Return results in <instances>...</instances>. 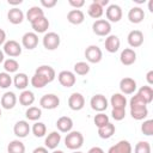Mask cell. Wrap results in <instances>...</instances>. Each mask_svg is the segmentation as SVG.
Wrapping results in <instances>:
<instances>
[{
	"label": "cell",
	"instance_id": "32",
	"mask_svg": "<svg viewBox=\"0 0 153 153\" xmlns=\"http://www.w3.org/2000/svg\"><path fill=\"white\" fill-rule=\"evenodd\" d=\"M7 153H25V145L20 140H12L7 145Z\"/></svg>",
	"mask_w": 153,
	"mask_h": 153
},
{
	"label": "cell",
	"instance_id": "6",
	"mask_svg": "<svg viewBox=\"0 0 153 153\" xmlns=\"http://www.w3.org/2000/svg\"><path fill=\"white\" fill-rule=\"evenodd\" d=\"M39 105H41V108L47 109V110L56 109L60 105V98L56 94H54V93L44 94L39 99Z\"/></svg>",
	"mask_w": 153,
	"mask_h": 153
},
{
	"label": "cell",
	"instance_id": "16",
	"mask_svg": "<svg viewBox=\"0 0 153 153\" xmlns=\"http://www.w3.org/2000/svg\"><path fill=\"white\" fill-rule=\"evenodd\" d=\"M120 61L124 66H130L136 61V53L131 48H126L121 51L120 55Z\"/></svg>",
	"mask_w": 153,
	"mask_h": 153
},
{
	"label": "cell",
	"instance_id": "46",
	"mask_svg": "<svg viewBox=\"0 0 153 153\" xmlns=\"http://www.w3.org/2000/svg\"><path fill=\"white\" fill-rule=\"evenodd\" d=\"M57 4L56 0H41V5L45 8H51Z\"/></svg>",
	"mask_w": 153,
	"mask_h": 153
},
{
	"label": "cell",
	"instance_id": "55",
	"mask_svg": "<svg viewBox=\"0 0 153 153\" xmlns=\"http://www.w3.org/2000/svg\"><path fill=\"white\" fill-rule=\"evenodd\" d=\"M51 153H65V152H63V151H59V149H57V151H56V149H54Z\"/></svg>",
	"mask_w": 153,
	"mask_h": 153
},
{
	"label": "cell",
	"instance_id": "2",
	"mask_svg": "<svg viewBox=\"0 0 153 153\" xmlns=\"http://www.w3.org/2000/svg\"><path fill=\"white\" fill-rule=\"evenodd\" d=\"M82 145H84V135L80 131L71 130L69 133H67L65 137V146L68 149L78 151L79 148H81Z\"/></svg>",
	"mask_w": 153,
	"mask_h": 153
},
{
	"label": "cell",
	"instance_id": "57",
	"mask_svg": "<svg viewBox=\"0 0 153 153\" xmlns=\"http://www.w3.org/2000/svg\"><path fill=\"white\" fill-rule=\"evenodd\" d=\"M0 117H1V109H0Z\"/></svg>",
	"mask_w": 153,
	"mask_h": 153
},
{
	"label": "cell",
	"instance_id": "24",
	"mask_svg": "<svg viewBox=\"0 0 153 153\" xmlns=\"http://www.w3.org/2000/svg\"><path fill=\"white\" fill-rule=\"evenodd\" d=\"M56 127L61 133H69L73 128V120L68 116H61L56 121Z\"/></svg>",
	"mask_w": 153,
	"mask_h": 153
},
{
	"label": "cell",
	"instance_id": "3",
	"mask_svg": "<svg viewBox=\"0 0 153 153\" xmlns=\"http://www.w3.org/2000/svg\"><path fill=\"white\" fill-rule=\"evenodd\" d=\"M42 43H43V47L47 50H55V49L59 48V45L61 43V38L56 32L51 31V32H47L43 36Z\"/></svg>",
	"mask_w": 153,
	"mask_h": 153
},
{
	"label": "cell",
	"instance_id": "13",
	"mask_svg": "<svg viewBox=\"0 0 153 153\" xmlns=\"http://www.w3.org/2000/svg\"><path fill=\"white\" fill-rule=\"evenodd\" d=\"M30 131H31L30 124H29L27 121H24V120L18 121V122L14 124V127H13V133H14V135H16L17 137H19V139L26 137Z\"/></svg>",
	"mask_w": 153,
	"mask_h": 153
},
{
	"label": "cell",
	"instance_id": "49",
	"mask_svg": "<svg viewBox=\"0 0 153 153\" xmlns=\"http://www.w3.org/2000/svg\"><path fill=\"white\" fill-rule=\"evenodd\" d=\"M32 153H49V152H48V148L47 147H36L32 151Z\"/></svg>",
	"mask_w": 153,
	"mask_h": 153
},
{
	"label": "cell",
	"instance_id": "53",
	"mask_svg": "<svg viewBox=\"0 0 153 153\" xmlns=\"http://www.w3.org/2000/svg\"><path fill=\"white\" fill-rule=\"evenodd\" d=\"M4 61H5V54H4V51L0 49V63L4 62Z\"/></svg>",
	"mask_w": 153,
	"mask_h": 153
},
{
	"label": "cell",
	"instance_id": "9",
	"mask_svg": "<svg viewBox=\"0 0 153 153\" xmlns=\"http://www.w3.org/2000/svg\"><path fill=\"white\" fill-rule=\"evenodd\" d=\"M122 8L118 6V5H116V4H111V5H109L108 6V8H106V11H105V16H106V20L110 23V22H112V23H117V22H120L121 19H122Z\"/></svg>",
	"mask_w": 153,
	"mask_h": 153
},
{
	"label": "cell",
	"instance_id": "12",
	"mask_svg": "<svg viewBox=\"0 0 153 153\" xmlns=\"http://www.w3.org/2000/svg\"><path fill=\"white\" fill-rule=\"evenodd\" d=\"M120 90L122 94H133L136 91V81L133 78L126 76L120 81Z\"/></svg>",
	"mask_w": 153,
	"mask_h": 153
},
{
	"label": "cell",
	"instance_id": "28",
	"mask_svg": "<svg viewBox=\"0 0 153 153\" xmlns=\"http://www.w3.org/2000/svg\"><path fill=\"white\" fill-rule=\"evenodd\" d=\"M13 84L18 90H25L29 85V76L25 73H17L13 78Z\"/></svg>",
	"mask_w": 153,
	"mask_h": 153
},
{
	"label": "cell",
	"instance_id": "27",
	"mask_svg": "<svg viewBox=\"0 0 153 153\" xmlns=\"http://www.w3.org/2000/svg\"><path fill=\"white\" fill-rule=\"evenodd\" d=\"M110 104L112 108H120V109H126L127 106V98L122 93H114L110 98Z\"/></svg>",
	"mask_w": 153,
	"mask_h": 153
},
{
	"label": "cell",
	"instance_id": "10",
	"mask_svg": "<svg viewBox=\"0 0 153 153\" xmlns=\"http://www.w3.org/2000/svg\"><path fill=\"white\" fill-rule=\"evenodd\" d=\"M57 80L63 87L68 88V87L74 86V84L76 81V78H75V74L71 71H61L57 75Z\"/></svg>",
	"mask_w": 153,
	"mask_h": 153
},
{
	"label": "cell",
	"instance_id": "21",
	"mask_svg": "<svg viewBox=\"0 0 153 153\" xmlns=\"http://www.w3.org/2000/svg\"><path fill=\"white\" fill-rule=\"evenodd\" d=\"M133 148L129 141L127 140H121L114 146H111L108 151V153H131Z\"/></svg>",
	"mask_w": 153,
	"mask_h": 153
},
{
	"label": "cell",
	"instance_id": "5",
	"mask_svg": "<svg viewBox=\"0 0 153 153\" xmlns=\"http://www.w3.org/2000/svg\"><path fill=\"white\" fill-rule=\"evenodd\" d=\"M85 57L90 63H98L103 59V51L98 45H88L85 49Z\"/></svg>",
	"mask_w": 153,
	"mask_h": 153
},
{
	"label": "cell",
	"instance_id": "47",
	"mask_svg": "<svg viewBox=\"0 0 153 153\" xmlns=\"http://www.w3.org/2000/svg\"><path fill=\"white\" fill-rule=\"evenodd\" d=\"M146 80L148 85H153V71H148L146 74Z\"/></svg>",
	"mask_w": 153,
	"mask_h": 153
},
{
	"label": "cell",
	"instance_id": "11",
	"mask_svg": "<svg viewBox=\"0 0 153 153\" xmlns=\"http://www.w3.org/2000/svg\"><path fill=\"white\" fill-rule=\"evenodd\" d=\"M85 105V98L81 93L79 92H74L69 96L68 98V106L69 109H72L73 111H79L84 108Z\"/></svg>",
	"mask_w": 153,
	"mask_h": 153
},
{
	"label": "cell",
	"instance_id": "43",
	"mask_svg": "<svg viewBox=\"0 0 153 153\" xmlns=\"http://www.w3.org/2000/svg\"><path fill=\"white\" fill-rule=\"evenodd\" d=\"M141 131L147 136L153 135V120L143 121V123L141 124Z\"/></svg>",
	"mask_w": 153,
	"mask_h": 153
},
{
	"label": "cell",
	"instance_id": "54",
	"mask_svg": "<svg viewBox=\"0 0 153 153\" xmlns=\"http://www.w3.org/2000/svg\"><path fill=\"white\" fill-rule=\"evenodd\" d=\"M148 10H149V12H153V0H151L148 2Z\"/></svg>",
	"mask_w": 153,
	"mask_h": 153
},
{
	"label": "cell",
	"instance_id": "23",
	"mask_svg": "<svg viewBox=\"0 0 153 153\" xmlns=\"http://www.w3.org/2000/svg\"><path fill=\"white\" fill-rule=\"evenodd\" d=\"M61 141V134L59 131H51L47 135L44 140V145L48 149H55Z\"/></svg>",
	"mask_w": 153,
	"mask_h": 153
},
{
	"label": "cell",
	"instance_id": "22",
	"mask_svg": "<svg viewBox=\"0 0 153 153\" xmlns=\"http://www.w3.org/2000/svg\"><path fill=\"white\" fill-rule=\"evenodd\" d=\"M145 18V12L141 7L139 6H135V7H131L128 12V19L130 23L133 24H139Z\"/></svg>",
	"mask_w": 153,
	"mask_h": 153
},
{
	"label": "cell",
	"instance_id": "35",
	"mask_svg": "<svg viewBox=\"0 0 153 153\" xmlns=\"http://www.w3.org/2000/svg\"><path fill=\"white\" fill-rule=\"evenodd\" d=\"M25 116H26V118L29 120V121H37V120H39L41 118V116H42V110L39 109V108H37V106H29L27 108V110L25 111Z\"/></svg>",
	"mask_w": 153,
	"mask_h": 153
},
{
	"label": "cell",
	"instance_id": "30",
	"mask_svg": "<svg viewBox=\"0 0 153 153\" xmlns=\"http://www.w3.org/2000/svg\"><path fill=\"white\" fill-rule=\"evenodd\" d=\"M35 102V94L33 92L29 91V90H24L22 91V93L19 94V103L23 106H30L32 105Z\"/></svg>",
	"mask_w": 153,
	"mask_h": 153
},
{
	"label": "cell",
	"instance_id": "37",
	"mask_svg": "<svg viewBox=\"0 0 153 153\" xmlns=\"http://www.w3.org/2000/svg\"><path fill=\"white\" fill-rule=\"evenodd\" d=\"M31 131L36 137H42L47 134V127L43 122H35L31 128Z\"/></svg>",
	"mask_w": 153,
	"mask_h": 153
},
{
	"label": "cell",
	"instance_id": "14",
	"mask_svg": "<svg viewBox=\"0 0 153 153\" xmlns=\"http://www.w3.org/2000/svg\"><path fill=\"white\" fill-rule=\"evenodd\" d=\"M38 44V36L35 32H26L23 35L22 37V45L27 49V50H32L37 47Z\"/></svg>",
	"mask_w": 153,
	"mask_h": 153
},
{
	"label": "cell",
	"instance_id": "25",
	"mask_svg": "<svg viewBox=\"0 0 153 153\" xmlns=\"http://www.w3.org/2000/svg\"><path fill=\"white\" fill-rule=\"evenodd\" d=\"M7 19L10 23L17 25V24H20L23 20H24V13L22 10H19L18 7H13L11 8L8 12H7Z\"/></svg>",
	"mask_w": 153,
	"mask_h": 153
},
{
	"label": "cell",
	"instance_id": "1",
	"mask_svg": "<svg viewBox=\"0 0 153 153\" xmlns=\"http://www.w3.org/2000/svg\"><path fill=\"white\" fill-rule=\"evenodd\" d=\"M130 105V115L134 120L136 121H141L145 120L148 116V109H147V104L145 103V100L136 93L130 98L129 102Z\"/></svg>",
	"mask_w": 153,
	"mask_h": 153
},
{
	"label": "cell",
	"instance_id": "50",
	"mask_svg": "<svg viewBox=\"0 0 153 153\" xmlns=\"http://www.w3.org/2000/svg\"><path fill=\"white\" fill-rule=\"evenodd\" d=\"M5 42H6V32L2 29H0V45L5 44Z\"/></svg>",
	"mask_w": 153,
	"mask_h": 153
},
{
	"label": "cell",
	"instance_id": "45",
	"mask_svg": "<svg viewBox=\"0 0 153 153\" xmlns=\"http://www.w3.org/2000/svg\"><path fill=\"white\" fill-rule=\"evenodd\" d=\"M68 4L72 7H74V10H79L85 5V1L84 0H68Z\"/></svg>",
	"mask_w": 153,
	"mask_h": 153
},
{
	"label": "cell",
	"instance_id": "7",
	"mask_svg": "<svg viewBox=\"0 0 153 153\" xmlns=\"http://www.w3.org/2000/svg\"><path fill=\"white\" fill-rule=\"evenodd\" d=\"M90 105H91V108H92L94 111H97V112H103V111H105V110L108 109L109 102H108V99H106L105 96L98 93V94L92 96V98H91V100H90Z\"/></svg>",
	"mask_w": 153,
	"mask_h": 153
},
{
	"label": "cell",
	"instance_id": "19",
	"mask_svg": "<svg viewBox=\"0 0 153 153\" xmlns=\"http://www.w3.org/2000/svg\"><path fill=\"white\" fill-rule=\"evenodd\" d=\"M120 45H121V41L118 38V36L116 35H109L106 36L105 38V42H104V47H105V50L109 51V53H116L118 49H120Z\"/></svg>",
	"mask_w": 153,
	"mask_h": 153
},
{
	"label": "cell",
	"instance_id": "17",
	"mask_svg": "<svg viewBox=\"0 0 153 153\" xmlns=\"http://www.w3.org/2000/svg\"><path fill=\"white\" fill-rule=\"evenodd\" d=\"M35 73H37V74H39L41 76H43L48 84L51 82V81L55 79V76H56L55 69H54L51 66H48V65H42V66H39V67L36 69Z\"/></svg>",
	"mask_w": 153,
	"mask_h": 153
},
{
	"label": "cell",
	"instance_id": "40",
	"mask_svg": "<svg viewBox=\"0 0 153 153\" xmlns=\"http://www.w3.org/2000/svg\"><path fill=\"white\" fill-rule=\"evenodd\" d=\"M93 122H94V124H96L98 128L104 127L105 124H108V123H109V116H108V115H105L104 112H98V114L94 116Z\"/></svg>",
	"mask_w": 153,
	"mask_h": 153
},
{
	"label": "cell",
	"instance_id": "31",
	"mask_svg": "<svg viewBox=\"0 0 153 153\" xmlns=\"http://www.w3.org/2000/svg\"><path fill=\"white\" fill-rule=\"evenodd\" d=\"M115 131H116V127H115V124H112L110 122L108 124H105L104 127L98 128V135L102 139H110L115 134Z\"/></svg>",
	"mask_w": 153,
	"mask_h": 153
},
{
	"label": "cell",
	"instance_id": "29",
	"mask_svg": "<svg viewBox=\"0 0 153 153\" xmlns=\"http://www.w3.org/2000/svg\"><path fill=\"white\" fill-rule=\"evenodd\" d=\"M137 94L145 100V103L148 105L149 103H152V100H153V88L151 87V86H148V85H146V86H141L140 88H139V91H137Z\"/></svg>",
	"mask_w": 153,
	"mask_h": 153
},
{
	"label": "cell",
	"instance_id": "39",
	"mask_svg": "<svg viewBox=\"0 0 153 153\" xmlns=\"http://www.w3.org/2000/svg\"><path fill=\"white\" fill-rule=\"evenodd\" d=\"M30 82H31V85H32L35 88H42V87H44V86L48 84V82L45 81V79H44L43 76H41L39 74H37V73H35V74L31 76Z\"/></svg>",
	"mask_w": 153,
	"mask_h": 153
},
{
	"label": "cell",
	"instance_id": "4",
	"mask_svg": "<svg viewBox=\"0 0 153 153\" xmlns=\"http://www.w3.org/2000/svg\"><path fill=\"white\" fill-rule=\"evenodd\" d=\"M92 31L97 36H109L111 32V24L106 19H97L92 24Z\"/></svg>",
	"mask_w": 153,
	"mask_h": 153
},
{
	"label": "cell",
	"instance_id": "51",
	"mask_svg": "<svg viewBox=\"0 0 153 153\" xmlns=\"http://www.w3.org/2000/svg\"><path fill=\"white\" fill-rule=\"evenodd\" d=\"M96 4H98L99 6H102L104 8V6H108L109 5V0H93Z\"/></svg>",
	"mask_w": 153,
	"mask_h": 153
},
{
	"label": "cell",
	"instance_id": "56",
	"mask_svg": "<svg viewBox=\"0 0 153 153\" xmlns=\"http://www.w3.org/2000/svg\"><path fill=\"white\" fill-rule=\"evenodd\" d=\"M73 153H82V152H80V151H74Z\"/></svg>",
	"mask_w": 153,
	"mask_h": 153
},
{
	"label": "cell",
	"instance_id": "34",
	"mask_svg": "<svg viewBox=\"0 0 153 153\" xmlns=\"http://www.w3.org/2000/svg\"><path fill=\"white\" fill-rule=\"evenodd\" d=\"M87 13H88V16H90L91 18L98 19V18H100V17L103 16L104 10H103L102 6H99L98 4H96V2L93 1V2L88 6V8H87Z\"/></svg>",
	"mask_w": 153,
	"mask_h": 153
},
{
	"label": "cell",
	"instance_id": "48",
	"mask_svg": "<svg viewBox=\"0 0 153 153\" xmlns=\"http://www.w3.org/2000/svg\"><path fill=\"white\" fill-rule=\"evenodd\" d=\"M87 153H104V151H103V148H100L98 146H94V147H91Z\"/></svg>",
	"mask_w": 153,
	"mask_h": 153
},
{
	"label": "cell",
	"instance_id": "36",
	"mask_svg": "<svg viewBox=\"0 0 153 153\" xmlns=\"http://www.w3.org/2000/svg\"><path fill=\"white\" fill-rule=\"evenodd\" d=\"M4 68H5V72L8 73V74L10 73H16L19 68V63H18L17 60L10 57V59L4 61Z\"/></svg>",
	"mask_w": 153,
	"mask_h": 153
},
{
	"label": "cell",
	"instance_id": "18",
	"mask_svg": "<svg viewBox=\"0 0 153 153\" xmlns=\"http://www.w3.org/2000/svg\"><path fill=\"white\" fill-rule=\"evenodd\" d=\"M31 27L33 29L35 33H43L49 29V20L45 16L39 17L33 22H31Z\"/></svg>",
	"mask_w": 153,
	"mask_h": 153
},
{
	"label": "cell",
	"instance_id": "33",
	"mask_svg": "<svg viewBox=\"0 0 153 153\" xmlns=\"http://www.w3.org/2000/svg\"><path fill=\"white\" fill-rule=\"evenodd\" d=\"M43 16H44V11L42 10V7H38V6H32L26 12V19L30 23L33 22L35 19L39 18V17H43Z\"/></svg>",
	"mask_w": 153,
	"mask_h": 153
},
{
	"label": "cell",
	"instance_id": "20",
	"mask_svg": "<svg viewBox=\"0 0 153 153\" xmlns=\"http://www.w3.org/2000/svg\"><path fill=\"white\" fill-rule=\"evenodd\" d=\"M0 104L4 109L6 110H10V109H13L17 104V96L13 93V92H5L2 96H1V99H0Z\"/></svg>",
	"mask_w": 153,
	"mask_h": 153
},
{
	"label": "cell",
	"instance_id": "8",
	"mask_svg": "<svg viewBox=\"0 0 153 153\" xmlns=\"http://www.w3.org/2000/svg\"><path fill=\"white\" fill-rule=\"evenodd\" d=\"M4 54H6L10 57H17L22 54V45L14 41V39H10L6 41L4 44Z\"/></svg>",
	"mask_w": 153,
	"mask_h": 153
},
{
	"label": "cell",
	"instance_id": "44",
	"mask_svg": "<svg viewBox=\"0 0 153 153\" xmlns=\"http://www.w3.org/2000/svg\"><path fill=\"white\" fill-rule=\"evenodd\" d=\"M111 116L115 121H122L126 117V109H120V108H112L111 110Z\"/></svg>",
	"mask_w": 153,
	"mask_h": 153
},
{
	"label": "cell",
	"instance_id": "52",
	"mask_svg": "<svg viewBox=\"0 0 153 153\" xmlns=\"http://www.w3.org/2000/svg\"><path fill=\"white\" fill-rule=\"evenodd\" d=\"M7 2H8L10 5H14V6H16V5H20L23 1H22V0H8Z\"/></svg>",
	"mask_w": 153,
	"mask_h": 153
},
{
	"label": "cell",
	"instance_id": "42",
	"mask_svg": "<svg viewBox=\"0 0 153 153\" xmlns=\"http://www.w3.org/2000/svg\"><path fill=\"white\" fill-rule=\"evenodd\" d=\"M12 78L8 73L6 72H1L0 73V88H8L12 84Z\"/></svg>",
	"mask_w": 153,
	"mask_h": 153
},
{
	"label": "cell",
	"instance_id": "38",
	"mask_svg": "<svg viewBox=\"0 0 153 153\" xmlns=\"http://www.w3.org/2000/svg\"><path fill=\"white\" fill-rule=\"evenodd\" d=\"M74 74L78 75H86L90 72V65L85 61H79L74 65Z\"/></svg>",
	"mask_w": 153,
	"mask_h": 153
},
{
	"label": "cell",
	"instance_id": "15",
	"mask_svg": "<svg viewBox=\"0 0 153 153\" xmlns=\"http://www.w3.org/2000/svg\"><path fill=\"white\" fill-rule=\"evenodd\" d=\"M127 41L131 48L141 47L143 43V33L140 30H131L127 36Z\"/></svg>",
	"mask_w": 153,
	"mask_h": 153
},
{
	"label": "cell",
	"instance_id": "41",
	"mask_svg": "<svg viewBox=\"0 0 153 153\" xmlns=\"http://www.w3.org/2000/svg\"><path fill=\"white\" fill-rule=\"evenodd\" d=\"M134 153H151V145L147 141H139L135 145Z\"/></svg>",
	"mask_w": 153,
	"mask_h": 153
},
{
	"label": "cell",
	"instance_id": "26",
	"mask_svg": "<svg viewBox=\"0 0 153 153\" xmlns=\"http://www.w3.org/2000/svg\"><path fill=\"white\" fill-rule=\"evenodd\" d=\"M67 20L71 24L79 25L85 20V14H84V12L81 10H71L67 13Z\"/></svg>",
	"mask_w": 153,
	"mask_h": 153
}]
</instances>
